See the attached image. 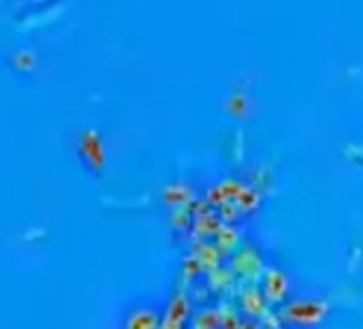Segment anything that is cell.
Returning <instances> with one entry per match:
<instances>
[{
  "instance_id": "cell-1",
  "label": "cell",
  "mask_w": 363,
  "mask_h": 329,
  "mask_svg": "<svg viewBox=\"0 0 363 329\" xmlns=\"http://www.w3.org/2000/svg\"><path fill=\"white\" fill-rule=\"evenodd\" d=\"M189 312H191V308H189L186 297H184V295H177V297L169 303V310H167L164 323H169V325H173V327H179V329H182V325H184V323H186V318H189Z\"/></svg>"
},
{
  "instance_id": "cell-2",
  "label": "cell",
  "mask_w": 363,
  "mask_h": 329,
  "mask_svg": "<svg viewBox=\"0 0 363 329\" xmlns=\"http://www.w3.org/2000/svg\"><path fill=\"white\" fill-rule=\"evenodd\" d=\"M156 327H158V314L147 308L135 310L126 320V329H156Z\"/></svg>"
}]
</instances>
